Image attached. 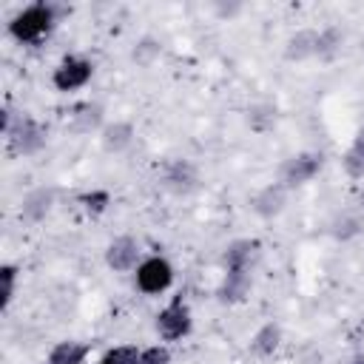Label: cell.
I'll return each mask as SVG.
<instances>
[{
    "mask_svg": "<svg viewBox=\"0 0 364 364\" xmlns=\"http://www.w3.org/2000/svg\"><path fill=\"white\" fill-rule=\"evenodd\" d=\"M159 182L168 193L173 196H188L199 188V168L193 159H185V156H176L171 162H165L162 173H159Z\"/></svg>",
    "mask_w": 364,
    "mask_h": 364,
    "instance_id": "52a82bcc",
    "label": "cell"
},
{
    "mask_svg": "<svg viewBox=\"0 0 364 364\" xmlns=\"http://www.w3.org/2000/svg\"><path fill=\"white\" fill-rule=\"evenodd\" d=\"M282 347V327L279 321H264L253 330L250 341H247V350L256 355V358H273L276 350Z\"/></svg>",
    "mask_w": 364,
    "mask_h": 364,
    "instance_id": "9a60e30c",
    "label": "cell"
},
{
    "mask_svg": "<svg viewBox=\"0 0 364 364\" xmlns=\"http://www.w3.org/2000/svg\"><path fill=\"white\" fill-rule=\"evenodd\" d=\"M46 139H48V128L37 117H31V114H17V122L6 134L9 151L14 156H34V154H40L46 148Z\"/></svg>",
    "mask_w": 364,
    "mask_h": 364,
    "instance_id": "7a4b0ae2",
    "label": "cell"
},
{
    "mask_svg": "<svg viewBox=\"0 0 364 364\" xmlns=\"http://www.w3.org/2000/svg\"><path fill=\"white\" fill-rule=\"evenodd\" d=\"M242 9H245L242 3H216V6H213V11H216L219 17H236Z\"/></svg>",
    "mask_w": 364,
    "mask_h": 364,
    "instance_id": "4316f807",
    "label": "cell"
},
{
    "mask_svg": "<svg viewBox=\"0 0 364 364\" xmlns=\"http://www.w3.org/2000/svg\"><path fill=\"white\" fill-rule=\"evenodd\" d=\"M139 262H142V247L134 236L122 233V236H114L105 245V264L114 273H131V270L139 267Z\"/></svg>",
    "mask_w": 364,
    "mask_h": 364,
    "instance_id": "ba28073f",
    "label": "cell"
},
{
    "mask_svg": "<svg viewBox=\"0 0 364 364\" xmlns=\"http://www.w3.org/2000/svg\"><path fill=\"white\" fill-rule=\"evenodd\" d=\"M91 77H94V63L88 57H82V54H65L54 65V71H51V85L60 94H71V91L85 88L91 82Z\"/></svg>",
    "mask_w": 364,
    "mask_h": 364,
    "instance_id": "3957f363",
    "label": "cell"
},
{
    "mask_svg": "<svg viewBox=\"0 0 364 364\" xmlns=\"http://www.w3.org/2000/svg\"><path fill=\"white\" fill-rule=\"evenodd\" d=\"M259 256V242L239 236L222 247V270H250Z\"/></svg>",
    "mask_w": 364,
    "mask_h": 364,
    "instance_id": "7c38bea8",
    "label": "cell"
},
{
    "mask_svg": "<svg viewBox=\"0 0 364 364\" xmlns=\"http://www.w3.org/2000/svg\"><path fill=\"white\" fill-rule=\"evenodd\" d=\"M134 136H136V128L128 122V119H114V122H105V128L100 131V142L108 154H122L134 145Z\"/></svg>",
    "mask_w": 364,
    "mask_h": 364,
    "instance_id": "2e32d148",
    "label": "cell"
},
{
    "mask_svg": "<svg viewBox=\"0 0 364 364\" xmlns=\"http://www.w3.org/2000/svg\"><path fill=\"white\" fill-rule=\"evenodd\" d=\"M358 208L364 210V188H361V193H358Z\"/></svg>",
    "mask_w": 364,
    "mask_h": 364,
    "instance_id": "f1b7e54d",
    "label": "cell"
},
{
    "mask_svg": "<svg viewBox=\"0 0 364 364\" xmlns=\"http://www.w3.org/2000/svg\"><path fill=\"white\" fill-rule=\"evenodd\" d=\"M136 364H171V350L165 344H151L139 353Z\"/></svg>",
    "mask_w": 364,
    "mask_h": 364,
    "instance_id": "484cf974",
    "label": "cell"
},
{
    "mask_svg": "<svg viewBox=\"0 0 364 364\" xmlns=\"http://www.w3.org/2000/svg\"><path fill=\"white\" fill-rule=\"evenodd\" d=\"M139 347L136 344H114L102 353L100 364H136L139 361Z\"/></svg>",
    "mask_w": 364,
    "mask_h": 364,
    "instance_id": "d4e9b609",
    "label": "cell"
},
{
    "mask_svg": "<svg viewBox=\"0 0 364 364\" xmlns=\"http://www.w3.org/2000/svg\"><path fill=\"white\" fill-rule=\"evenodd\" d=\"M57 20H60V9H57L54 3L37 0V3L23 6V9L9 20V34H11L17 43H40L43 37L51 34V28L57 26Z\"/></svg>",
    "mask_w": 364,
    "mask_h": 364,
    "instance_id": "6da1fadb",
    "label": "cell"
},
{
    "mask_svg": "<svg viewBox=\"0 0 364 364\" xmlns=\"http://www.w3.org/2000/svg\"><path fill=\"white\" fill-rule=\"evenodd\" d=\"M330 236L336 239V242H353V239H358L361 236V230H364V219H361V213L358 210H338L333 219H330Z\"/></svg>",
    "mask_w": 364,
    "mask_h": 364,
    "instance_id": "e0dca14e",
    "label": "cell"
},
{
    "mask_svg": "<svg viewBox=\"0 0 364 364\" xmlns=\"http://www.w3.org/2000/svg\"><path fill=\"white\" fill-rule=\"evenodd\" d=\"M17 282H20V267L14 262L0 264V310L6 313L17 296Z\"/></svg>",
    "mask_w": 364,
    "mask_h": 364,
    "instance_id": "44dd1931",
    "label": "cell"
},
{
    "mask_svg": "<svg viewBox=\"0 0 364 364\" xmlns=\"http://www.w3.org/2000/svg\"><path fill=\"white\" fill-rule=\"evenodd\" d=\"M134 284L145 296H159L173 284V264L159 253L145 256L134 270Z\"/></svg>",
    "mask_w": 364,
    "mask_h": 364,
    "instance_id": "277c9868",
    "label": "cell"
},
{
    "mask_svg": "<svg viewBox=\"0 0 364 364\" xmlns=\"http://www.w3.org/2000/svg\"><path fill=\"white\" fill-rule=\"evenodd\" d=\"M321 171V154L318 151H299L293 156H287L282 165H279V182L293 191V188H301L307 182H313Z\"/></svg>",
    "mask_w": 364,
    "mask_h": 364,
    "instance_id": "8992f818",
    "label": "cell"
},
{
    "mask_svg": "<svg viewBox=\"0 0 364 364\" xmlns=\"http://www.w3.org/2000/svg\"><path fill=\"white\" fill-rule=\"evenodd\" d=\"M350 364H364V353H358V355H353V358H350Z\"/></svg>",
    "mask_w": 364,
    "mask_h": 364,
    "instance_id": "83f0119b",
    "label": "cell"
},
{
    "mask_svg": "<svg viewBox=\"0 0 364 364\" xmlns=\"http://www.w3.org/2000/svg\"><path fill=\"white\" fill-rule=\"evenodd\" d=\"M250 287H253V273L250 270H222L216 299L222 304H242L250 296Z\"/></svg>",
    "mask_w": 364,
    "mask_h": 364,
    "instance_id": "8fae6325",
    "label": "cell"
},
{
    "mask_svg": "<svg viewBox=\"0 0 364 364\" xmlns=\"http://www.w3.org/2000/svg\"><path fill=\"white\" fill-rule=\"evenodd\" d=\"M159 54H162V46H159V40H154V37H139V40L134 43V48H131V60H134L139 68H151Z\"/></svg>",
    "mask_w": 364,
    "mask_h": 364,
    "instance_id": "cb8c5ba5",
    "label": "cell"
},
{
    "mask_svg": "<svg viewBox=\"0 0 364 364\" xmlns=\"http://www.w3.org/2000/svg\"><path fill=\"white\" fill-rule=\"evenodd\" d=\"M51 208H54V188H48V185L31 188L20 202V222L23 225H40V222H46Z\"/></svg>",
    "mask_w": 364,
    "mask_h": 364,
    "instance_id": "30bf717a",
    "label": "cell"
},
{
    "mask_svg": "<svg viewBox=\"0 0 364 364\" xmlns=\"http://www.w3.org/2000/svg\"><path fill=\"white\" fill-rule=\"evenodd\" d=\"M341 46H344V31L341 26L330 23V26H321L318 28V37H316V60H336L341 54Z\"/></svg>",
    "mask_w": 364,
    "mask_h": 364,
    "instance_id": "ac0fdd59",
    "label": "cell"
},
{
    "mask_svg": "<svg viewBox=\"0 0 364 364\" xmlns=\"http://www.w3.org/2000/svg\"><path fill=\"white\" fill-rule=\"evenodd\" d=\"M247 125L256 134H267L276 125V108L270 102H253L247 108Z\"/></svg>",
    "mask_w": 364,
    "mask_h": 364,
    "instance_id": "603a6c76",
    "label": "cell"
},
{
    "mask_svg": "<svg viewBox=\"0 0 364 364\" xmlns=\"http://www.w3.org/2000/svg\"><path fill=\"white\" fill-rule=\"evenodd\" d=\"M316 37H318V28H313V26L296 28V31L284 40V60H287V63H307V60H316Z\"/></svg>",
    "mask_w": 364,
    "mask_h": 364,
    "instance_id": "4fadbf2b",
    "label": "cell"
},
{
    "mask_svg": "<svg viewBox=\"0 0 364 364\" xmlns=\"http://www.w3.org/2000/svg\"><path fill=\"white\" fill-rule=\"evenodd\" d=\"M85 358H88V344L74 341V338H65V341H57L48 350L46 364H82Z\"/></svg>",
    "mask_w": 364,
    "mask_h": 364,
    "instance_id": "d6986e66",
    "label": "cell"
},
{
    "mask_svg": "<svg viewBox=\"0 0 364 364\" xmlns=\"http://www.w3.org/2000/svg\"><path fill=\"white\" fill-rule=\"evenodd\" d=\"M77 202H80V208H82L88 216H102V213L114 205V196H111V191H105V188H91V191H82V193L77 196Z\"/></svg>",
    "mask_w": 364,
    "mask_h": 364,
    "instance_id": "7402d4cb",
    "label": "cell"
},
{
    "mask_svg": "<svg viewBox=\"0 0 364 364\" xmlns=\"http://www.w3.org/2000/svg\"><path fill=\"white\" fill-rule=\"evenodd\" d=\"M105 128V111L100 102H80L71 111V131L74 134H100Z\"/></svg>",
    "mask_w": 364,
    "mask_h": 364,
    "instance_id": "5bb4252c",
    "label": "cell"
},
{
    "mask_svg": "<svg viewBox=\"0 0 364 364\" xmlns=\"http://www.w3.org/2000/svg\"><path fill=\"white\" fill-rule=\"evenodd\" d=\"M287 199H290V191L276 179V182H267L264 188L256 191V196L250 199V210L259 219H276V216L284 213Z\"/></svg>",
    "mask_w": 364,
    "mask_h": 364,
    "instance_id": "9c48e42d",
    "label": "cell"
},
{
    "mask_svg": "<svg viewBox=\"0 0 364 364\" xmlns=\"http://www.w3.org/2000/svg\"><path fill=\"white\" fill-rule=\"evenodd\" d=\"M156 333L162 341H182L191 336L193 330V316H191V307L182 301V299H171L159 313H156V321H154Z\"/></svg>",
    "mask_w": 364,
    "mask_h": 364,
    "instance_id": "5b68a950",
    "label": "cell"
},
{
    "mask_svg": "<svg viewBox=\"0 0 364 364\" xmlns=\"http://www.w3.org/2000/svg\"><path fill=\"white\" fill-rule=\"evenodd\" d=\"M341 165H344V173L350 179H364V125L355 131L350 148L341 156Z\"/></svg>",
    "mask_w": 364,
    "mask_h": 364,
    "instance_id": "ffe728a7",
    "label": "cell"
}]
</instances>
